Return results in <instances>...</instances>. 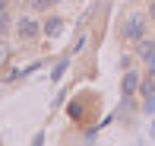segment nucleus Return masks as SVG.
<instances>
[{
    "label": "nucleus",
    "instance_id": "obj_1",
    "mask_svg": "<svg viewBox=\"0 0 155 146\" xmlns=\"http://www.w3.org/2000/svg\"><path fill=\"white\" fill-rule=\"evenodd\" d=\"M124 35H127V38H133V41H139V38L146 35L143 19H139V16H130V19H127V25H124Z\"/></svg>",
    "mask_w": 155,
    "mask_h": 146
},
{
    "label": "nucleus",
    "instance_id": "obj_2",
    "mask_svg": "<svg viewBox=\"0 0 155 146\" xmlns=\"http://www.w3.org/2000/svg\"><path fill=\"white\" fill-rule=\"evenodd\" d=\"M16 32H19V38H35L38 35V22H35L32 16H22L19 25H16Z\"/></svg>",
    "mask_w": 155,
    "mask_h": 146
},
{
    "label": "nucleus",
    "instance_id": "obj_3",
    "mask_svg": "<svg viewBox=\"0 0 155 146\" xmlns=\"http://www.w3.org/2000/svg\"><path fill=\"white\" fill-rule=\"evenodd\" d=\"M120 92L130 99L133 92H139V73H127L124 76V83H120Z\"/></svg>",
    "mask_w": 155,
    "mask_h": 146
},
{
    "label": "nucleus",
    "instance_id": "obj_4",
    "mask_svg": "<svg viewBox=\"0 0 155 146\" xmlns=\"http://www.w3.org/2000/svg\"><path fill=\"white\" fill-rule=\"evenodd\" d=\"M60 32H63V19H60V16H51V19L45 22V35H48V38H57Z\"/></svg>",
    "mask_w": 155,
    "mask_h": 146
},
{
    "label": "nucleus",
    "instance_id": "obj_5",
    "mask_svg": "<svg viewBox=\"0 0 155 146\" xmlns=\"http://www.w3.org/2000/svg\"><path fill=\"white\" fill-rule=\"evenodd\" d=\"M136 54L143 60H149L152 54H155V41H146V38H139V48H136Z\"/></svg>",
    "mask_w": 155,
    "mask_h": 146
},
{
    "label": "nucleus",
    "instance_id": "obj_6",
    "mask_svg": "<svg viewBox=\"0 0 155 146\" xmlns=\"http://www.w3.org/2000/svg\"><path fill=\"white\" fill-rule=\"evenodd\" d=\"M139 89H143V95H146V99H149V95H155V76L149 73V80H146V83H139Z\"/></svg>",
    "mask_w": 155,
    "mask_h": 146
},
{
    "label": "nucleus",
    "instance_id": "obj_7",
    "mask_svg": "<svg viewBox=\"0 0 155 146\" xmlns=\"http://www.w3.org/2000/svg\"><path fill=\"white\" fill-rule=\"evenodd\" d=\"M57 0H32V10H48V6H54Z\"/></svg>",
    "mask_w": 155,
    "mask_h": 146
},
{
    "label": "nucleus",
    "instance_id": "obj_8",
    "mask_svg": "<svg viewBox=\"0 0 155 146\" xmlns=\"http://www.w3.org/2000/svg\"><path fill=\"white\" fill-rule=\"evenodd\" d=\"M6 29H10V16H6V10H3V13H0V35H3Z\"/></svg>",
    "mask_w": 155,
    "mask_h": 146
},
{
    "label": "nucleus",
    "instance_id": "obj_9",
    "mask_svg": "<svg viewBox=\"0 0 155 146\" xmlns=\"http://www.w3.org/2000/svg\"><path fill=\"white\" fill-rule=\"evenodd\" d=\"M63 70H67V64H60V67H54V73H51V80H54V83H57V80H60V76H63Z\"/></svg>",
    "mask_w": 155,
    "mask_h": 146
},
{
    "label": "nucleus",
    "instance_id": "obj_10",
    "mask_svg": "<svg viewBox=\"0 0 155 146\" xmlns=\"http://www.w3.org/2000/svg\"><path fill=\"white\" fill-rule=\"evenodd\" d=\"M146 64H149V73L155 76V54H152V57H149V60H146Z\"/></svg>",
    "mask_w": 155,
    "mask_h": 146
},
{
    "label": "nucleus",
    "instance_id": "obj_11",
    "mask_svg": "<svg viewBox=\"0 0 155 146\" xmlns=\"http://www.w3.org/2000/svg\"><path fill=\"white\" fill-rule=\"evenodd\" d=\"M149 16H152V19H155V0H152V6H149Z\"/></svg>",
    "mask_w": 155,
    "mask_h": 146
},
{
    "label": "nucleus",
    "instance_id": "obj_12",
    "mask_svg": "<svg viewBox=\"0 0 155 146\" xmlns=\"http://www.w3.org/2000/svg\"><path fill=\"white\" fill-rule=\"evenodd\" d=\"M6 3H10V0H0V13H3V10H6Z\"/></svg>",
    "mask_w": 155,
    "mask_h": 146
},
{
    "label": "nucleus",
    "instance_id": "obj_13",
    "mask_svg": "<svg viewBox=\"0 0 155 146\" xmlns=\"http://www.w3.org/2000/svg\"><path fill=\"white\" fill-rule=\"evenodd\" d=\"M152 137H155V121H152Z\"/></svg>",
    "mask_w": 155,
    "mask_h": 146
}]
</instances>
